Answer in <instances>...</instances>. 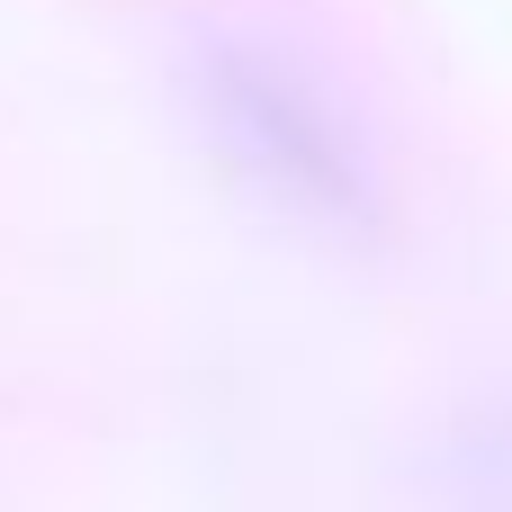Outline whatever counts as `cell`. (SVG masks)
Returning a JSON list of instances; mask_svg holds the SVG:
<instances>
[{"label": "cell", "mask_w": 512, "mask_h": 512, "mask_svg": "<svg viewBox=\"0 0 512 512\" xmlns=\"http://www.w3.org/2000/svg\"><path fill=\"white\" fill-rule=\"evenodd\" d=\"M198 117L216 135V153L297 225H369L378 216V180L360 135L342 126V108L270 45H207L198 54Z\"/></svg>", "instance_id": "1"}]
</instances>
